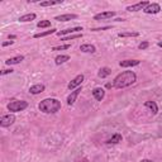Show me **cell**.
<instances>
[{"label": "cell", "mask_w": 162, "mask_h": 162, "mask_svg": "<svg viewBox=\"0 0 162 162\" xmlns=\"http://www.w3.org/2000/svg\"><path fill=\"white\" fill-rule=\"evenodd\" d=\"M141 162H153V161H151V160H142Z\"/></svg>", "instance_id": "34"}, {"label": "cell", "mask_w": 162, "mask_h": 162, "mask_svg": "<svg viewBox=\"0 0 162 162\" xmlns=\"http://www.w3.org/2000/svg\"><path fill=\"white\" fill-rule=\"evenodd\" d=\"M13 72V70H12V68H10V70H3L2 71V75H6V74H12Z\"/></svg>", "instance_id": "30"}, {"label": "cell", "mask_w": 162, "mask_h": 162, "mask_svg": "<svg viewBox=\"0 0 162 162\" xmlns=\"http://www.w3.org/2000/svg\"><path fill=\"white\" fill-rule=\"evenodd\" d=\"M115 15V12H104V13H100V14H96L94 19L95 20H102V19H109V18H113Z\"/></svg>", "instance_id": "14"}, {"label": "cell", "mask_w": 162, "mask_h": 162, "mask_svg": "<svg viewBox=\"0 0 162 162\" xmlns=\"http://www.w3.org/2000/svg\"><path fill=\"white\" fill-rule=\"evenodd\" d=\"M68 60H70V56L68 55H60L55 58V62H56V65H62V64L67 62Z\"/></svg>", "instance_id": "21"}, {"label": "cell", "mask_w": 162, "mask_h": 162, "mask_svg": "<svg viewBox=\"0 0 162 162\" xmlns=\"http://www.w3.org/2000/svg\"><path fill=\"white\" fill-rule=\"evenodd\" d=\"M157 46H158V47H161V48H162V42H158V43H157Z\"/></svg>", "instance_id": "35"}, {"label": "cell", "mask_w": 162, "mask_h": 162, "mask_svg": "<svg viewBox=\"0 0 162 162\" xmlns=\"http://www.w3.org/2000/svg\"><path fill=\"white\" fill-rule=\"evenodd\" d=\"M13 43H14V41H8V42H4V43H3V46H4V47H6V46L13 44Z\"/></svg>", "instance_id": "31"}, {"label": "cell", "mask_w": 162, "mask_h": 162, "mask_svg": "<svg viewBox=\"0 0 162 162\" xmlns=\"http://www.w3.org/2000/svg\"><path fill=\"white\" fill-rule=\"evenodd\" d=\"M80 51L85 52V53H95L96 52V47L92 44H81L80 46Z\"/></svg>", "instance_id": "15"}, {"label": "cell", "mask_w": 162, "mask_h": 162, "mask_svg": "<svg viewBox=\"0 0 162 162\" xmlns=\"http://www.w3.org/2000/svg\"><path fill=\"white\" fill-rule=\"evenodd\" d=\"M112 74V70L109 67H102L99 70V72H98V76L100 79H105V78H108V76H109Z\"/></svg>", "instance_id": "18"}, {"label": "cell", "mask_w": 162, "mask_h": 162, "mask_svg": "<svg viewBox=\"0 0 162 162\" xmlns=\"http://www.w3.org/2000/svg\"><path fill=\"white\" fill-rule=\"evenodd\" d=\"M120 38H124V37H138L140 33L138 32H123V33H119L118 34Z\"/></svg>", "instance_id": "24"}, {"label": "cell", "mask_w": 162, "mask_h": 162, "mask_svg": "<svg viewBox=\"0 0 162 162\" xmlns=\"http://www.w3.org/2000/svg\"><path fill=\"white\" fill-rule=\"evenodd\" d=\"M144 106L148 108V109L152 112V114H157L158 113V106H157V104L155 102H151V100H150V102H146Z\"/></svg>", "instance_id": "17"}, {"label": "cell", "mask_w": 162, "mask_h": 162, "mask_svg": "<svg viewBox=\"0 0 162 162\" xmlns=\"http://www.w3.org/2000/svg\"><path fill=\"white\" fill-rule=\"evenodd\" d=\"M122 134H119V133H115L112 138H109V140L106 141V143L108 144H117V143H119V142H122Z\"/></svg>", "instance_id": "19"}, {"label": "cell", "mask_w": 162, "mask_h": 162, "mask_svg": "<svg viewBox=\"0 0 162 162\" xmlns=\"http://www.w3.org/2000/svg\"><path fill=\"white\" fill-rule=\"evenodd\" d=\"M71 47V44H62V46H56V47H52V51H64V50H68Z\"/></svg>", "instance_id": "27"}, {"label": "cell", "mask_w": 162, "mask_h": 162, "mask_svg": "<svg viewBox=\"0 0 162 162\" xmlns=\"http://www.w3.org/2000/svg\"><path fill=\"white\" fill-rule=\"evenodd\" d=\"M80 30H82V27H75V28H68V29H65V30H58V32H57L56 34H57L58 37H64L65 34L71 36V34H75V33L80 32Z\"/></svg>", "instance_id": "8"}, {"label": "cell", "mask_w": 162, "mask_h": 162, "mask_svg": "<svg viewBox=\"0 0 162 162\" xmlns=\"http://www.w3.org/2000/svg\"><path fill=\"white\" fill-rule=\"evenodd\" d=\"M141 64L140 60H126V61H120L119 66L120 67H134Z\"/></svg>", "instance_id": "10"}, {"label": "cell", "mask_w": 162, "mask_h": 162, "mask_svg": "<svg viewBox=\"0 0 162 162\" xmlns=\"http://www.w3.org/2000/svg\"><path fill=\"white\" fill-rule=\"evenodd\" d=\"M24 60V56H22V55H19V56H15V57H12V58H8L6 61H5V64L6 65H17V64H20L22 61Z\"/></svg>", "instance_id": "16"}, {"label": "cell", "mask_w": 162, "mask_h": 162, "mask_svg": "<svg viewBox=\"0 0 162 162\" xmlns=\"http://www.w3.org/2000/svg\"><path fill=\"white\" fill-rule=\"evenodd\" d=\"M92 95H94V98L98 100V102H102L105 96V90L102 88H96V89L92 90Z\"/></svg>", "instance_id": "13"}, {"label": "cell", "mask_w": 162, "mask_h": 162, "mask_svg": "<svg viewBox=\"0 0 162 162\" xmlns=\"http://www.w3.org/2000/svg\"><path fill=\"white\" fill-rule=\"evenodd\" d=\"M9 40H15V36L14 34H10L9 36Z\"/></svg>", "instance_id": "33"}, {"label": "cell", "mask_w": 162, "mask_h": 162, "mask_svg": "<svg viewBox=\"0 0 162 162\" xmlns=\"http://www.w3.org/2000/svg\"><path fill=\"white\" fill-rule=\"evenodd\" d=\"M143 12H144L146 14H157V13L161 12V6H160V4H157V3H150V4L143 9Z\"/></svg>", "instance_id": "5"}, {"label": "cell", "mask_w": 162, "mask_h": 162, "mask_svg": "<svg viewBox=\"0 0 162 162\" xmlns=\"http://www.w3.org/2000/svg\"><path fill=\"white\" fill-rule=\"evenodd\" d=\"M110 27H103V28H94V29H91L92 32H98V30H105V29H109Z\"/></svg>", "instance_id": "29"}, {"label": "cell", "mask_w": 162, "mask_h": 162, "mask_svg": "<svg viewBox=\"0 0 162 162\" xmlns=\"http://www.w3.org/2000/svg\"><path fill=\"white\" fill-rule=\"evenodd\" d=\"M81 37H82V33H75V34H71V36L64 37L62 41H71V40H76V38H81Z\"/></svg>", "instance_id": "26"}, {"label": "cell", "mask_w": 162, "mask_h": 162, "mask_svg": "<svg viewBox=\"0 0 162 162\" xmlns=\"http://www.w3.org/2000/svg\"><path fill=\"white\" fill-rule=\"evenodd\" d=\"M137 81V75L133 71H123L119 74L113 81V88L115 89H124L127 86H130L132 84Z\"/></svg>", "instance_id": "1"}, {"label": "cell", "mask_w": 162, "mask_h": 162, "mask_svg": "<svg viewBox=\"0 0 162 162\" xmlns=\"http://www.w3.org/2000/svg\"><path fill=\"white\" fill-rule=\"evenodd\" d=\"M37 27L38 28H48V27H51V20H41V22H38Z\"/></svg>", "instance_id": "25"}, {"label": "cell", "mask_w": 162, "mask_h": 162, "mask_svg": "<svg viewBox=\"0 0 162 162\" xmlns=\"http://www.w3.org/2000/svg\"><path fill=\"white\" fill-rule=\"evenodd\" d=\"M58 30L55 29V28H52L51 30H46V32H41V33H36L34 34V38H42V37H47L50 34H53V33H57Z\"/></svg>", "instance_id": "22"}, {"label": "cell", "mask_w": 162, "mask_h": 162, "mask_svg": "<svg viewBox=\"0 0 162 162\" xmlns=\"http://www.w3.org/2000/svg\"><path fill=\"white\" fill-rule=\"evenodd\" d=\"M78 15L76 14H61V15H57L55 18V20L57 22H68V20H72V19H76Z\"/></svg>", "instance_id": "11"}, {"label": "cell", "mask_w": 162, "mask_h": 162, "mask_svg": "<svg viewBox=\"0 0 162 162\" xmlns=\"http://www.w3.org/2000/svg\"><path fill=\"white\" fill-rule=\"evenodd\" d=\"M75 162H89L86 158H81V160H78V161H75Z\"/></svg>", "instance_id": "32"}, {"label": "cell", "mask_w": 162, "mask_h": 162, "mask_svg": "<svg viewBox=\"0 0 162 162\" xmlns=\"http://www.w3.org/2000/svg\"><path fill=\"white\" fill-rule=\"evenodd\" d=\"M37 15L34 13H29V14H26V15H22V17H19V22H23V23H26V22H32L36 19Z\"/></svg>", "instance_id": "20"}, {"label": "cell", "mask_w": 162, "mask_h": 162, "mask_svg": "<svg viewBox=\"0 0 162 162\" xmlns=\"http://www.w3.org/2000/svg\"><path fill=\"white\" fill-rule=\"evenodd\" d=\"M84 81V75H78L76 78L68 84V90H75V89H78L80 85H81V82Z\"/></svg>", "instance_id": "7"}, {"label": "cell", "mask_w": 162, "mask_h": 162, "mask_svg": "<svg viewBox=\"0 0 162 162\" xmlns=\"http://www.w3.org/2000/svg\"><path fill=\"white\" fill-rule=\"evenodd\" d=\"M148 46H150V43H148L147 41H144V42L140 43V46H138V48H140V50H146V48H148Z\"/></svg>", "instance_id": "28"}, {"label": "cell", "mask_w": 162, "mask_h": 162, "mask_svg": "<svg viewBox=\"0 0 162 162\" xmlns=\"http://www.w3.org/2000/svg\"><path fill=\"white\" fill-rule=\"evenodd\" d=\"M14 122H15V115L14 114H6V115H3V117L0 118V126L3 128H6V127H10Z\"/></svg>", "instance_id": "4"}, {"label": "cell", "mask_w": 162, "mask_h": 162, "mask_svg": "<svg viewBox=\"0 0 162 162\" xmlns=\"http://www.w3.org/2000/svg\"><path fill=\"white\" fill-rule=\"evenodd\" d=\"M148 4H150L148 2H140V3H137V4L127 6V10L128 12H140V10H143Z\"/></svg>", "instance_id": "6"}, {"label": "cell", "mask_w": 162, "mask_h": 162, "mask_svg": "<svg viewBox=\"0 0 162 162\" xmlns=\"http://www.w3.org/2000/svg\"><path fill=\"white\" fill-rule=\"evenodd\" d=\"M8 110L12 112V113H18V112H22L26 108H28V103L24 102V100H13L8 104Z\"/></svg>", "instance_id": "3"}, {"label": "cell", "mask_w": 162, "mask_h": 162, "mask_svg": "<svg viewBox=\"0 0 162 162\" xmlns=\"http://www.w3.org/2000/svg\"><path fill=\"white\" fill-rule=\"evenodd\" d=\"M80 92H81V88H78V89L72 90L71 94L67 96V104H68V105H72V104L76 102V99H78V96H79Z\"/></svg>", "instance_id": "9"}, {"label": "cell", "mask_w": 162, "mask_h": 162, "mask_svg": "<svg viewBox=\"0 0 162 162\" xmlns=\"http://www.w3.org/2000/svg\"><path fill=\"white\" fill-rule=\"evenodd\" d=\"M38 109L46 114H53V113H57L61 109V103L57 99L48 98V99L42 100L40 105H38Z\"/></svg>", "instance_id": "2"}, {"label": "cell", "mask_w": 162, "mask_h": 162, "mask_svg": "<svg viewBox=\"0 0 162 162\" xmlns=\"http://www.w3.org/2000/svg\"><path fill=\"white\" fill-rule=\"evenodd\" d=\"M62 3H64V0H47V2H42L41 6H53V5H58Z\"/></svg>", "instance_id": "23"}, {"label": "cell", "mask_w": 162, "mask_h": 162, "mask_svg": "<svg viewBox=\"0 0 162 162\" xmlns=\"http://www.w3.org/2000/svg\"><path fill=\"white\" fill-rule=\"evenodd\" d=\"M44 89H46L44 85H42V84H36V85H33V86L29 88V92H30V94H33V95H37V94H41V92H43Z\"/></svg>", "instance_id": "12"}]
</instances>
